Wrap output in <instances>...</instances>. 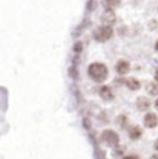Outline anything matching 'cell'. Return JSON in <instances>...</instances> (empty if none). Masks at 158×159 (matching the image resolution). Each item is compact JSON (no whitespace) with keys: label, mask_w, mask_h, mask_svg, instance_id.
Masks as SVG:
<instances>
[{"label":"cell","mask_w":158,"mask_h":159,"mask_svg":"<svg viewBox=\"0 0 158 159\" xmlns=\"http://www.w3.org/2000/svg\"><path fill=\"white\" fill-rule=\"evenodd\" d=\"M74 51H77V52L81 51V43H77V46H74Z\"/></svg>","instance_id":"4fadbf2b"},{"label":"cell","mask_w":158,"mask_h":159,"mask_svg":"<svg viewBox=\"0 0 158 159\" xmlns=\"http://www.w3.org/2000/svg\"><path fill=\"white\" fill-rule=\"evenodd\" d=\"M115 69H117V72H118L120 75H124V74H127L131 70V64L126 60H120L118 63H117V67Z\"/></svg>","instance_id":"5b68a950"},{"label":"cell","mask_w":158,"mask_h":159,"mask_svg":"<svg viewBox=\"0 0 158 159\" xmlns=\"http://www.w3.org/2000/svg\"><path fill=\"white\" fill-rule=\"evenodd\" d=\"M100 97L104 99V101H111V99L114 98V93H112L111 87H108V86H103V87L100 89Z\"/></svg>","instance_id":"8992f818"},{"label":"cell","mask_w":158,"mask_h":159,"mask_svg":"<svg viewBox=\"0 0 158 159\" xmlns=\"http://www.w3.org/2000/svg\"><path fill=\"white\" fill-rule=\"evenodd\" d=\"M114 20H115L114 11H112V9H106V12L103 14V21H104V23H112Z\"/></svg>","instance_id":"9c48e42d"},{"label":"cell","mask_w":158,"mask_h":159,"mask_svg":"<svg viewBox=\"0 0 158 159\" xmlns=\"http://www.w3.org/2000/svg\"><path fill=\"white\" fill-rule=\"evenodd\" d=\"M155 81H157V83H158V69H157V70H155Z\"/></svg>","instance_id":"2e32d148"},{"label":"cell","mask_w":158,"mask_h":159,"mask_svg":"<svg viewBox=\"0 0 158 159\" xmlns=\"http://www.w3.org/2000/svg\"><path fill=\"white\" fill-rule=\"evenodd\" d=\"M149 159H158V155H152V156H151Z\"/></svg>","instance_id":"e0dca14e"},{"label":"cell","mask_w":158,"mask_h":159,"mask_svg":"<svg viewBox=\"0 0 158 159\" xmlns=\"http://www.w3.org/2000/svg\"><path fill=\"white\" fill-rule=\"evenodd\" d=\"M155 49H157V51H158V41H157V43H155Z\"/></svg>","instance_id":"d6986e66"},{"label":"cell","mask_w":158,"mask_h":159,"mask_svg":"<svg viewBox=\"0 0 158 159\" xmlns=\"http://www.w3.org/2000/svg\"><path fill=\"white\" fill-rule=\"evenodd\" d=\"M123 159H140V158L135 156V155H129V156H126V158H123Z\"/></svg>","instance_id":"5bb4252c"},{"label":"cell","mask_w":158,"mask_h":159,"mask_svg":"<svg viewBox=\"0 0 158 159\" xmlns=\"http://www.w3.org/2000/svg\"><path fill=\"white\" fill-rule=\"evenodd\" d=\"M114 35V31H112V28L111 26H108V25H103V26H100L95 29V32H94V39L97 40V41H108V40L111 39Z\"/></svg>","instance_id":"7a4b0ae2"},{"label":"cell","mask_w":158,"mask_h":159,"mask_svg":"<svg viewBox=\"0 0 158 159\" xmlns=\"http://www.w3.org/2000/svg\"><path fill=\"white\" fill-rule=\"evenodd\" d=\"M154 148H155V150H157V152H158V139H157V141H155V144H154Z\"/></svg>","instance_id":"9a60e30c"},{"label":"cell","mask_w":158,"mask_h":159,"mask_svg":"<svg viewBox=\"0 0 158 159\" xmlns=\"http://www.w3.org/2000/svg\"><path fill=\"white\" fill-rule=\"evenodd\" d=\"M147 93L149 95H158V83H149L147 84Z\"/></svg>","instance_id":"8fae6325"},{"label":"cell","mask_w":158,"mask_h":159,"mask_svg":"<svg viewBox=\"0 0 158 159\" xmlns=\"http://www.w3.org/2000/svg\"><path fill=\"white\" fill-rule=\"evenodd\" d=\"M101 141L106 142V144L111 145V147H115V145H118L120 138L114 130H104V132L101 133Z\"/></svg>","instance_id":"3957f363"},{"label":"cell","mask_w":158,"mask_h":159,"mask_svg":"<svg viewBox=\"0 0 158 159\" xmlns=\"http://www.w3.org/2000/svg\"><path fill=\"white\" fill-rule=\"evenodd\" d=\"M103 5L106 6V9H114L120 5V0H103Z\"/></svg>","instance_id":"7c38bea8"},{"label":"cell","mask_w":158,"mask_h":159,"mask_svg":"<svg viewBox=\"0 0 158 159\" xmlns=\"http://www.w3.org/2000/svg\"><path fill=\"white\" fill-rule=\"evenodd\" d=\"M144 125H146L147 129H155L158 125V116L155 113H147V115L144 116Z\"/></svg>","instance_id":"277c9868"},{"label":"cell","mask_w":158,"mask_h":159,"mask_svg":"<svg viewBox=\"0 0 158 159\" xmlns=\"http://www.w3.org/2000/svg\"><path fill=\"white\" fill-rule=\"evenodd\" d=\"M155 107H157V110H158V99L155 101Z\"/></svg>","instance_id":"ac0fdd59"},{"label":"cell","mask_w":158,"mask_h":159,"mask_svg":"<svg viewBox=\"0 0 158 159\" xmlns=\"http://www.w3.org/2000/svg\"><path fill=\"white\" fill-rule=\"evenodd\" d=\"M141 133H143V132H141L140 127H132V129L129 130V138L135 141V139H138L140 136H141Z\"/></svg>","instance_id":"30bf717a"},{"label":"cell","mask_w":158,"mask_h":159,"mask_svg":"<svg viewBox=\"0 0 158 159\" xmlns=\"http://www.w3.org/2000/svg\"><path fill=\"white\" fill-rule=\"evenodd\" d=\"M88 74L94 81L101 83V81H104L108 78V67L103 63H92L88 67Z\"/></svg>","instance_id":"6da1fadb"},{"label":"cell","mask_w":158,"mask_h":159,"mask_svg":"<svg viewBox=\"0 0 158 159\" xmlns=\"http://www.w3.org/2000/svg\"><path fill=\"white\" fill-rule=\"evenodd\" d=\"M137 107H138V110H147V109L151 107V102H149L147 98L140 97V98L137 99Z\"/></svg>","instance_id":"52a82bcc"},{"label":"cell","mask_w":158,"mask_h":159,"mask_svg":"<svg viewBox=\"0 0 158 159\" xmlns=\"http://www.w3.org/2000/svg\"><path fill=\"white\" fill-rule=\"evenodd\" d=\"M126 86L131 89V90H138L140 87H141V84H140V81L137 78H129L126 80Z\"/></svg>","instance_id":"ba28073f"}]
</instances>
